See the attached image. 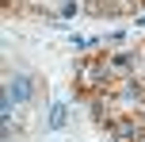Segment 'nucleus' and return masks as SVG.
Segmentation results:
<instances>
[{
    "label": "nucleus",
    "instance_id": "nucleus-7",
    "mask_svg": "<svg viewBox=\"0 0 145 142\" xmlns=\"http://www.w3.org/2000/svg\"><path fill=\"white\" fill-rule=\"evenodd\" d=\"M57 15H61V19H72V15H76V4H72V0H69V4H61Z\"/></svg>",
    "mask_w": 145,
    "mask_h": 142
},
{
    "label": "nucleus",
    "instance_id": "nucleus-5",
    "mask_svg": "<svg viewBox=\"0 0 145 142\" xmlns=\"http://www.w3.org/2000/svg\"><path fill=\"white\" fill-rule=\"evenodd\" d=\"M65 127V104H54V112H50V131H61Z\"/></svg>",
    "mask_w": 145,
    "mask_h": 142
},
{
    "label": "nucleus",
    "instance_id": "nucleus-6",
    "mask_svg": "<svg viewBox=\"0 0 145 142\" xmlns=\"http://www.w3.org/2000/svg\"><path fill=\"white\" fill-rule=\"evenodd\" d=\"M130 61H134L130 54H115V61H111V65H115V69H130Z\"/></svg>",
    "mask_w": 145,
    "mask_h": 142
},
{
    "label": "nucleus",
    "instance_id": "nucleus-3",
    "mask_svg": "<svg viewBox=\"0 0 145 142\" xmlns=\"http://www.w3.org/2000/svg\"><path fill=\"white\" fill-rule=\"evenodd\" d=\"M107 81V69L95 65V61H84L80 65V89H92V85H103Z\"/></svg>",
    "mask_w": 145,
    "mask_h": 142
},
{
    "label": "nucleus",
    "instance_id": "nucleus-2",
    "mask_svg": "<svg viewBox=\"0 0 145 142\" xmlns=\"http://www.w3.org/2000/svg\"><path fill=\"white\" fill-rule=\"evenodd\" d=\"M8 92H12V100H15V104H27V100H31V92H35V85H31V73H15V77H12V89H8Z\"/></svg>",
    "mask_w": 145,
    "mask_h": 142
},
{
    "label": "nucleus",
    "instance_id": "nucleus-1",
    "mask_svg": "<svg viewBox=\"0 0 145 142\" xmlns=\"http://www.w3.org/2000/svg\"><path fill=\"white\" fill-rule=\"evenodd\" d=\"M103 123H107L111 131H115L122 142H134V138H141V127L134 119H115V115H103Z\"/></svg>",
    "mask_w": 145,
    "mask_h": 142
},
{
    "label": "nucleus",
    "instance_id": "nucleus-4",
    "mask_svg": "<svg viewBox=\"0 0 145 142\" xmlns=\"http://www.w3.org/2000/svg\"><path fill=\"white\" fill-rule=\"evenodd\" d=\"M122 100L126 104H141L145 100V81H126L122 85Z\"/></svg>",
    "mask_w": 145,
    "mask_h": 142
}]
</instances>
